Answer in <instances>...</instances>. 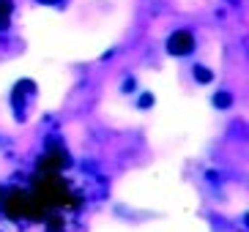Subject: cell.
Returning a JSON list of instances; mask_svg holds the SVG:
<instances>
[{"label": "cell", "instance_id": "cell-1", "mask_svg": "<svg viewBox=\"0 0 249 232\" xmlns=\"http://www.w3.org/2000/svg\"><path fill=\"white\" fill-rule=\"evenodd\" d=\"M30 194L36 197L44 208H50V211H58V208H80L82 205V199L77 194H71L69 183L60 178V172L36 175V183H33V191Z\"/></svg>", "mask_w": 249, "mask_h": 232}, {"label": "cell", "instance_id": "cell-2", "mask_svg": "<svg viewBox=\"0 0 249 232\" xmlns=\"http://www.w3.org/2000/svg\"><path fill=\"white\" fill-rule=\"evenodd\" d=\"M63 167H66V153L60 150V148H50V150L38 159V164H36L38 175H44V172H60Z\"/></svg>", "mask_w": 249, "mask_h": 232}, {"label": "cell", "instance_id": "cell-3", "mask_svg": "<svg viewBox=\"0 0 249 232\" xmlns=\"http://www.w3.org/2000/svg\"><path fill=\"white\" fill-rule=\"evenodd\" d=\"M192 47H195V38H192L189 30H178L167 38V52L170 55H189Z\"/></svg>", "mask_w": 249, "mask_h": 232}, {"label": "cell", "instance_id": "cell-4", "mask_svg": "<svg viewBox=\"0 0 249 232\" xmlns=\"http://www.w3.org/2000/svg\"><path fill=\"white\" fill-rule=\"evenodd\" d=\"M11 11H14V3H11V0H0V30L8 28V22H11Z\"/></svg>", "mask_w": 249, "mask_h": 232}, {"label": "cell", "instance_id": "cell-5", "mask_svg": "<svg viewBox=\"0 0 249 232\" xmlns=\"http://www.w3.org/2000/svg\"><path fill=\"white\" fill-rule=\"evenodd\" d=\"M195 77H197L200 82H211V71H208V68H203V66H197V68H195Z\"/></svg>", "mask_w": 249, "mask_h": 232}, {"label": "cell", "instance_id": "cell-6", "mask_svg": "<svg viewBox=\"0 0 249 232\" xmlns=\"http://www.w3.org/2000/svg\"><path fill=\"white\" fill-rule=\"evenodd\" d=\"M216 104H219V107H227V104H230V96L219 93V96H216Z\"/></svg>", "mask_w": 249, "mask_h": 232}]
</instances>
